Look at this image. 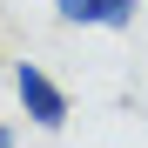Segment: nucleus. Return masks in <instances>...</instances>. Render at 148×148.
I'll return each instance as SVG.
<instances>
[{
    "label": "nucleus",
    "mask_w": 148,
    "mask_h": 148,
    "mask_svg": "<svg viewBox=\"0 0 148 148\" xmlns=\"http://www.w3.org/2000/svg\"><path fill=\"white\" fill-rule=\"evenodd\" d=\"M61 20H74V27H135V7L141 0H54Z\"/></svg>",
    "instance_id": "nucleus-2"
},
{
    "label": "nucleus",
    "mask_w": 148,
    "mask_h": 148,
    "mask_svg": "<svg viewBox=\"0 0 148 148\" xmlns=\"http://www.w3.org/2000/svg\"><path fill=\"white\" fill-rule=\"evenodd\" d=\"M14 94H20V108H27L34 128H67V94L54 88V74H47V67L14 61Z\"/></svg>",
    "instance_id": "nucleus-1"
},
{
    "label": "nucleus",
    "mask_w": 148,
    "mask_h": 148,
    "mask_svg": "<svg viewBox=\"0 0 148 148\" xmlns=\"http://www.w3.org/2000/svg\"><path fill=\"white\" fill-rule=\"evenodd\" d=\"M0 148H14V128H7V121H0Z\"/></svg>",
    "instance_id": "nucleus-3"
}]
</instances>
